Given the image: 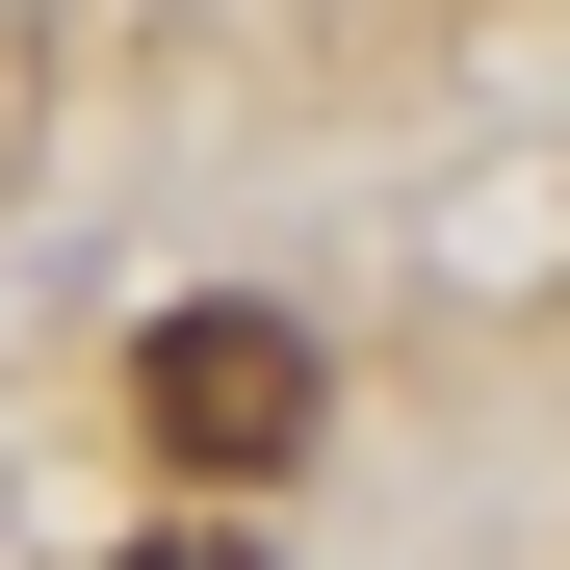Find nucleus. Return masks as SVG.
Wrapping results in <instances>:
<instances>
[{"label":"nucleus","instance_id":"f03ea898","mask_svg":"<svg viewBox=\"0 0 570 570\" xmlns=\"http://www.w3.org/2000/svg\"><path fill=\"white\" fill-rule=\"evenodd\" d=\"M130 570H259V544H130Z\"/></svg>","mask_w":570,"mask_h":570},{"label":"nucleus","instance_id":"f257e3e1","mask_svg":"<svg viewBox=\"0 0 570 570\" xmlns=\"http://www.w3.org/2000/svg\"><path fill=\"white\" fill-rule=\"evenodd\" d=\"M130 415H156L181 493H259V466H312V337L208 285V312H156V337H130Z\"/></svg>","mask_w":570,"mask_h":570}]
</instances>
